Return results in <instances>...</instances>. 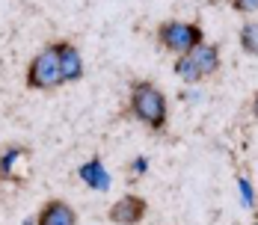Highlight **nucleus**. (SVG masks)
<instances>
[{
    "label": "nucleus",
    "instance_id": "f257e3e1",
    "mask_svg": "<svg viewBox=\"0 0 258 225\" xmlns=\"http://www.w3.org/2000/svg\"><path fill=\"white\" fill-rule=\"evenodd\" d=\"M131 113L152 130H160L166 125V98L155 83L140 80L131 86Z\"/></svg>",
    "mask_w": 258,
    "mask_h": 225
},
{
    "label": "nucleus",
    "instance_id": "f03ea898",
    "mask_svg": "<svg viewBox=\"0 0 258 225\" xmlns=\"http://www.w3.org/2000/svg\"><path fill=\"white\" fill-rule=\"evenodd\" d=\"M66 77H62V65H59V42L48 45L45 50H39L30 65H27V86L30 89H39V92H51L56 86H62Z\"/></svg>",
    "mask_w": 258,
    "mask_h": 225
},
{
    "label": "nucleus",
    "instance_id": "7ed1b4c3",
    "mask_svg": "<svg viewBox=\"0 0 258 225\" xmlns=\"http://www.w3.org/2000/svg\"><path fill=\"white\" fill-rule=\"evenodd\" d=\"M157 42L172 53H190L193 48L202 45V27L193 21H166L157 30Z\"/></svg>",
    "mask_w": 258,
    "mask_h": 225
},
{
    "label": "nucleus",
    "instance_id": "20e7f679",
    "mask_svg": "<svg viewBox=\"0 0 258 225\" xmlns=\"http://www.w3.org/2000/svg\"><path fill=\"white\" fill-rule=\"evenodd\" d=\"M143 216H146V201L140 196H122L119 201H113L110 210H107V219L116 225H137Z\"/></svg>",
    "mask_w": 258,
    "mask_h": 225
},
{
    "label": "nucleus",
    "instance_id": "39448f33",
    "mask_svg": "<svg viewBox=\"0 0 258 225\" xmlns=\"http://www.w3.org/2000/svg\"><path fill=\"white\" fill-rule=\"evenodd\" d=\"M36 225H78V213H75V207L69 201L53 199L39 210Z\"/></svg>",
    "mask_w": 258,
    "mask_h": 225
},
{
    "label": "nucleus",
    "instance_id": "423d86ee",
    "mask_svg": "<svg viewBox=\"0 0 258 225\" xmlns=\"http://www.w3.org/2000/svg\"><path fill=\"white\" fill-rule=\"evenodd\" d=\"M59 65H62V77L66 83H75L83 77V59H80V50L69 42H59Z\"/></svg>",
    "mask_w": 258,
    "mask_h": 225
},
{
    "label": "nucleus",
    "instance_id": "0eeeda50",
    "mask_svg": "<svg viewBox=\"0 0 258 225\" xmlns=\"http://www.w3.org/2000/svg\"><path fill=\"white\" fill-rule=\"evenodd\" d=\"M190 59L196 62V68L202 71V77H211V74H217V68H220V48L202 42L199 48L190 50Z\"/></svg>",
    "mask_w": 258,
    "mask_h": 225
},
{
    "label": "nucleus",
    "instance_id": "6e6552de",
    "mask_svg": "<svg viewBox=\"0 0 258 225\" xmlns=\"http://www.w3.org/2000/svg\"><path fill=\"white\" fill-rule=\"evenodd\" d=\"M80 178H83L86 187L101 190V193L110 187V175H107V169H104V163L98 160V157H92V160H86V163L80 166Z\"/></svg>",
    "mask_w": 258,
    "mask_h": 225
},
{
    "label": "nucleus",
    "instance_id": "1a4fd4ad",
    "mask_svg": "<svg viewBox=\"0 0 258 225\" xmlns=\"http://www.w3.org/2000/svg\"><path fill=\"white\" fill-rule=\"evenodd\" d=\"M30 154V148L27 145H9V148L0 154V181H18V175H15V160H21V157H27Z\"/></svg>",
    "mask_w": 258,
    "mask_h": 225
},
{
    "label": "nucleus",
    "instance_id": "9d476101",
    "mask_svg": "<svg viewBox=\"0 0 258 225\" xmlns=\"http://www.w3.org/2000/svg\"><path fill=\"white\" fill-rule=\"evenodd\" d=\"M175 74H178L184 83H199V80H205L202 71L196 68V62L190 59V53H181L178 59H175Z\"/></svg>",
    "mask_w": 258,
    "mask_h": 225
},
{
    "label": "nucleus",
    "instance_id": "9b49d317",
    "mask_svg": "<svg viewBox=\"0 0 258 225\" xmlns=\"http://www.w3.org/2000/svg\"><path fill=\"white\" fill-rule=\"evenodd\" d=\"M240 48L246 53H252V56H258V24L255 21H246L240 27Z\"/></svg>",
    "mask_w": 258,
    "mask_h": 225
},
{
    "label": "nucleus",
    "instance_id": "f8f14e48",
    "mask_svg": "<svg viewBox=\"0 0 258 225\" xmlns=\"http://www.w3.org/2000/svg\"><path fill=\"white\" fill-rule=\"evenodd\" d=\"M237 187H240V199H243V204H246V207H252V204H255V196H252V184H249L246 178H237Z\"/></svg>",
    "mask_w": 258,
    "mask_h": 225
},
{
    "label": "nucleus",
    "instance_id": "ddd939ff",
    "mask_svg": "<svg viewBox=\"0 0 258 225\" xmlns=\"http://www.w3.org/2000/svg\"><path fill=\"white\" fill-rule=\"evenodd\" d=\"M234 12H258V0H229Z\"/></svg>",
    "mask_w": 258,
    "mask_h": 225
},
{
    "label": "nucleus",
    "instance_id": "4468645a",
    "mask_svg": "<svg viewBox=\"0 0 258 225\" xmlns=\"http://www.w3.org/2000/svg\"><path fill=\"white\" fill-rule=\"evenodd\" d=\"M146 166H149V160H146V157H137V160L131 163V175H146Z\"/></svg>",
    "mask_w": 258,
    "mask_h": 225
},
{
    "label": "nucleus",
    "instance_id": "2eb2a0df",
    "mask_svg": "<svg viewBox=\"0 0 258 225\" xmlns=\"http://www.w3.org/2000/svg\"><path fill=\"white\" fill-rule=\"evenodd\" d=\"M252 113H255V119H258V95H255V101H252Z\"/></svg>",
    "mask_w": 258,
    "mask_h": 225
},
{
    "label": "nucleus",
    "instance_id": "dca6fc26",
    "mask_svg": "<svg viewBox=\"0 0 258 225\" xmlns=\"http://www.w3.org/2000/svg\"><path fill=\"white\" fill-rule=\"evenodd\" d=\"M252 225H258V222H252Z\"/></svg>",
    "mask_w": 258,
    "mask_h": 225
}]
</instances>
